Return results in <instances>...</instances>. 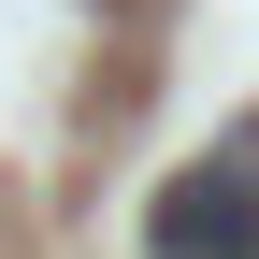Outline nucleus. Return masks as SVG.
I'll return each instance as SVG.
<instances>
[{
	"label": "nucleus",
	"mask_w": 259,
	"mask_h": 259,
	"mask_svg": "<svg viewBox=\"0 0 259 259\" xmlns=\"http://www.w3.org/2000/svg\"><path fill=\"white\" fill-rule=\"evenodd\" d=\"M144 259H259V144L187 158V173L144 202Z\"/></svg>",
	"instance_id": "obj_1"
}]
</instances>
